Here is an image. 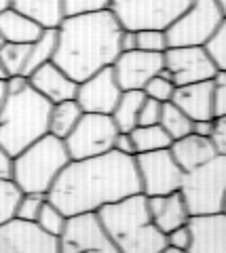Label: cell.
<instances>
[{
  "label": "cell",
  "instance_id": "1",
  "mask_svg": "<svg viewBox=\"0 0 226 253\" xmlns=\"http://www.w3.org/2000/svg\"><path fill=\"white\" fill-rule=\"evenodd\" d=\"M142 192L136 156L110 150L106 154L70 161L46 199L68 217L97 213L102 207Z\"/></svg>",
  "mask_w": 226,
  "mask_h": 253
},
{
  "label": "cell",
  "instance_id": "2",
  "mask_svg": "<svg viewBox=\"0 0 226 253\" xmlns=\"http://www.w3.org/2000/svg\"><path fill=\"white\" fill-rule=\"evenodd\" d=\"M121 34L123 26L110 9L64 17L57 28L53 63L76 83H83L116 61L121 55Z\"/></svg>",
  "mask_w": 226,
  "mask_h": 253
},
{
  "label": "cell",
  "instance_id": "3",
  "mask_svg": "<svg viewBox=\"0 0 226 253\" xmlns=\"http://www.w3.org/2000/svg\"><path fill=\"white\" fill-rule=\"evenodd\" d=\"M97 217L121 253H161L167 247V234L152 221L142 192L106 205Z\"/></svg>",
  "mask_w": 226,
  "mask_h": 253
},
{
  "label": "cell",
  "instance_id": "4",
  "mask_svg": "<svg viewBox=\"0 0 226 253\" xmlns=\"http://www.w3.org/2000/svg\"><path fill=\"white\" fill-rule=\"evenodd\" d=\"M51 101L28 84L17 93H6L0 108V146L11 156L49 133Z\"/></svg>",
  "mask_w": 226,
  "mask_h": 253
},
{
  "label": "cell",
  "instance_id": "5",
  "mask_svg": "<svg viewBox=\"0 0 226 253\" xmlns=\"http://www.w3.org/2000/svg\"><path fill=\"white\" fill-rule=\"evenodd\" d=\"M70 161L72 158L64 139L46 133L45 137L13 156V179L21 192L46 194Z\"/></svg>",
  "mask_w": 226,
  "mask_h": 253
},
{
  "label": "cell",
  "instance_id": "6",
  "mask_svg": "<svg viewBox=\"0 0 226 253\" xmlns=\"http://www.w3.org/2000/svg\"><path fill=\"white\" fill-rule=\"evenodd\" d=\"M180 194L184 196L190 217L222 213L226 194V156L216 154L205 165L186 171L182 177Z\"/></svg>",
  "mask_w": 226,
  "mask_h": 253
},
{
  "label": "cell",
  "instance_id": "7",
  "mask_svg": "<svg viewBox=\"0 0 226 253\" xmlns=\"http://www.w3.org/2000/svg\"><path fill=\"white\" fill-rule=\"evenodd\" d=\"M192 0H112L110 11L125 30H167Z\"/></svg>",
  "mask_w": 226,
  "mask_h": 253
},
{
  "label": "cell",
  "instance_id": "8",
  "mask_svg": "<svg viewBox=\"0 0 226 253\" xmlns=\"http://www.w3.org/2000/svg\"><path fill=\"white\" fill-rule=\"evenodd\" d=\"M216 0H192L190 6L165 30L169 46H203L222 23Z\"/></svg>",
  "mask_w": 226,
  "mask_h": 253
},
{
  "label": "cell",
  "instance_id": "9",
  "mask_svg": "<svg viewBox=\"0 0 226 253\" xmlns=\"http://www.w3.org/2000/svg\"><path fill=\"white\" fill-rule=\"evenodd\" d=\"M119 133L121 131L112 114L85 112L79 125L64 139V144L72 161H83V158H93L114 150V139Z\"/></svg>",
  "mask_w": 226,
  "mask_h": 253
},
{
  "label": "cell",
  "instance_id": "10",
  "mask_svg": "<svg viewBox=\"0 0 226 253\" xmlns=\"http://www.w3.org/2000/svg\"><path fill=\"white\" fill-rule=\"evenodd\" d=\"M136 165L144 196H163L180 192L184 171L176 163L169 148L136 154Z\"/></svg>",
  "mask_w": 226,
  "mask_h": 253
},
{
  "label": "cell",
  "instance_id": "11",
  "mask_svg": "<svg viewBox=\"0 0 226 253\" xmlns=\"http://www.w3.org/2000/svg\"><path fill=\"white\" fill-rule=\"evenodd\" d=\"M59 253H121L108 236L97 213L68 217L66 230L57 239Z\"/></svg>",
  "mask_w": 226,
  "mask_h": 253
},
{
  "label": "cell",
  "instance_id": "12",
  "mask_svg": "<svg viewBox=\"0 0 226 253\" xmlns=\"http://www.w3.org/2000/svg\"><path fill=\"white\" fill-rule=\"evenodd\" d=\"M165 55V72L176 86L212 81L218 68L203 46H169Z\"/></svg>",
  "mask_w": 226,
  "mask_h": 253
},
{
  "label": "cell",
  "instance_id": "13",
  "mask_svg": "<svg viewBox=\"0 0 226 253\" xmlns=\"http://www.w3.org/2000/svg\"><path fill=\"white\" fill-rule=\"evenodd\" d=\"M123 91H144L146 83L165 70V55L150 51H123L112 63Z\"/></svg>",
  "mask_w": 226,
  "mask_h": 253
},
{
  "label": "cell",
  "instance_id": "14",
  "mask_svg": "<svg viewBox=\"0 0 226 253\" xmlns=\"http://www.w3.org/2000/svg\"><path fill=\"white\" fill-rule=\"evenodd\" d=\"M121 95H123V89L114 76V70L112 66H108L104 70H99V72H95L93 76L85 78L83 83H79L74 99L79 101L83 112L112 114Z\"/></svg>",
  "mask_w": 226,
  "mask_h": 253
},
{
  "label": "cell",
  "instance_id": "15",
  "mask_svg": "<svg viewBox=\"0 0 226 253\" xmlns=\"http://www.w3.org/2000/svg\"><path fill=\"white\" fill-rule=\"evenodd\" d=\"M0 253H59L57 239L32 221L11 219L0 224Z\"/></svg>",
  "mask_w": 226,
  "mask_h": 253
},
{
  "label": "cell",
  "instance_id": "16",
  "mask_svg": "<svg viewBox=\"0 0 226 253\" xmlns=\"http://www.w3.org/2000/svg\"><path fill=\"white\" fill-rule=\"evenodd\" d=\"M190 247L186 253H226V215H194L188 219Z\"/></svg>",
  "mask_w": 226,
  "mask_h": 253
},
{
  "label": "cell",
  "instance_id": "17",
  "mask_svg": "<svg viewBox=\"0 0 226 253\" xmlns=\"http://www.w3.org/2000/svg\"><path fill=\"white\" fill-rule=\"evenodd\" d=\"M28 81L32 84V89L38 91L46 101H51V104L74 99L76 89H79V83H76L74 78H70L64 70L55 66L53 61L34 70V72L28 76Z\"/></svg>",
  "mask_w": 226,
  "mask_h": 253
},
{
  "label": "cell",
  "instance_id": "18",
  "mask_svg": "<svg viewBox=\"0 0 226 253\" xmlns=\"http://www.w3.org/2000/svg\"><path fill=\"white\" fill-rule=\"evenodd\" d=\"M171 101L190 121H209V118H214V78L203 83L176 86Z\"/></svg>",
  "mask_w": 226,
  "mask_h": 253
},
{
  "label": "cell",
  "instance_id": "19",
  "mask_svg": "<svg viewBox=\"0 0 226 253\" xmlns=\"http://www.w3.org/2000/svg\"><path fill=\"white\" fill-rule=\"evenodd\" d=\"M146 199H148L150 217L161 232L167 234L171 230H176V228L188 224L190 213L180 192H171L163 196H146Z\"/></svg>",
  "mask_w": 226,
  "mask_h": 253
},
{
  "label": "cell",
  "instance_id": "20",
  "mask_svg": "<svg viewBox=\"0 0 226 253\" xmlns=\"http://www.w3.org/2000/svg\"><path fill=\"white\" fill-rule=\"evenodd\" d=\"M169 150L184 173L205 165L207 161H212V158L218 154L212 139L197 135V133H188V135H184L180 139H174Z\"/></svg>",
  "mask_w": 226,
  "mask_h": 253
},
{
  "label": "cell",
  "instance_id": "21",
  "mask_svg": "<svg viewBox=\"0 0 226 253\" xmlns=\"http://www.w3.org/2000/svg\"><path fill=\"white\" fill-rule=\"evenodd\" d=\"M43 26H38L34 19L26 17L23 13L15 11L13 6L0 11V34H2L4 42L32 44L43 34Z\"/></svg>",
  "mask_w": 226,
  "mask_h": 253
},
{
  "label": "cell",
  "instance_id": "22",
  "mask_svg": "<svg viewBox=\"0 0 226 253\" xmlns=\"http://www.w3.org/2000/svg\"><path fill=\"white\" fill-rule=\"evenodd\" d=\"M11 6L26 17L34 19L45 30L59 28V23L66 17L64 0H11Z\"/></svg>",
  "mask_w": 226,
  "mask_h": 253
},
{
  "label": "cell",
  "instance_id": "23",
  "mask_svg": "<svg viewBox=\"0 0 226 253\" xmlns=\"http://www.w3.org/2000/svg\"><path fill=\"white\" fill-rule=\"evenodd\" d=\"M83 108L79 106L76 99H68V101H59V104L51 106V116H49V133L59 139H66L72 129L79 125L81 116H83Z\"/></svg>",
  "mask_w": 226,
  "mask_h": 253
},
{
  "label": "cell",
  "instance_id": "24",
  "mask_svg": "<svg viewBox=\"0 0 226 253\" xmlns=\"http://www.w3.org/2000/svg\"><path fill=\"white\" fill-rule=\"evenodd\" d=\"M146 99L144 91H123L119 104H116L112 118L119 131L129 133L137 126V118H139V110H142V104Z\"/></svg>",
  "mask_w": 226,
  "mask_h": 253
},
{
  "label": "cell",
  "instance_id": "25",
  "mask_svg": "<svg viewBox=\"0 0 226 253\" xmlns=\"http://www.w3.org/2000/svg\"><path fill=\"white\" fill-rule=\"evenodd\" d=\"M131 133V139L136 144V154L142 152H154V150H165L171 148L169 133L163 129L161 125H146V126H136Z\"/></svg>",
  "mask_w": 226,
  "mask_h": 253
},
{
  "label": "cell",
  "instance_id": "26",
  "mask_svg": "<svg viewBox=\"0 0 226 253\" xmlns=\"http://www.w3.org/2000/svg\"><path fill=\"white\" fill-rule=\"evenodd\" d=\"M57 49V28L51 30H43V34L30 44V57H28V66H26V76H30L45 63L53 61V55Z\"/></svg>",
  "mask_w": 226,
  "mask_h": 253
},
{
  "label": "cell",
  "instance_id": "27",
  "mask_svg": "<svg viewBox=\"0 0 226 253\" xmlns=\"http://www.w3.org/2000/svg\"><path fill=\"white\" fill-rule=\"evenodd\" d=\"M159 125L169 133L171 139H180L184 135H188V133H192V121L174 104V101H165V104H163Z\"/></svg>",
  "mask_w": 226,
  "mask_h": 253
},
{
  "label": "cell",
  "instance_id": "28",
  "mask_svg": "<svg viewBox=\"0 0 226 253\" xmlns=\"http://www.w3.org/2000/svg\"><path fill=\"white\" fill-rule=\"evenodd\" d=\"M30 57V44L4 42L0 49V63L6 70V76H26V66Z\"/></svg>",
  "mask_w": 226,
  "mask_h": 253
},
{
  "label": "cell",
  "instance_id": "29",
  "mask_svg": "<svg viewBox=\"0 0 226 253\" xmlns=\"http://www.w3.org/2000/svg\"><path fill=\"white\" fill-rule=\"evenodd\" d=\"M21 194V188L15 184L13 177L0 175V224L15 219V209H17Z\"/></svg>",
  "mask_w": 226,
  "mask_h": 253
},
{
  "label": "cell",
  "instance_id": "30",
  "mask_svg": "<svg viewBox=\"0 0 226 253\" xmlns=\"http://www.w3.org/2000/svg\"><path fill=\"white\" fill-rule=\"evenodd\" d=\"M66 224H68V215L61 209H57L53 203H49V199H46V203L43 205L41 213H38L36 226L41 228L43 232L49 234V236H55V239H59L61 232L66 230Z\"/></svg>",
  "mask_w": 226,
  "mask_h": 253
},
{
  "label": "cell",
  "instance_id": "31",
  "mask_svg": "<svg viewBox=\"0 0 226 253\" xmlns=\"http://www.w3.org/2000/svg\"><path fill=\"white\" fill-rule=\"evenodd\" d=\"M203 49L207 51L209 59L214 61V66L226 72V17L222 19V23L218 26V30L209 36V41L203 44Z\"/></svg>",
  "mask_w": 226,
  "mask_h": 253
},
{
  "label": "cell",
  "instance_id": "32",
  "mask_svg": "<svg viewBox=\"0 0 226 253\" xmlns=\"http://www.w3.org/2000/svg\"><path fill=\"white\" fill-rule=\"evenodd\" d=\"M136 34H137V49L139 51L165 53L169 49V41H167L165 30L144 28V30H136Z\"/></svg>",
  "mask_w": 226,
  "mask_h": 253
},
{
  "label": "cell",
  "instance_id": "33",
  "mask_svg": "<svg viewBox=\"0 0 226 253\" xmlns=\"http://www.w3.org/2000/svg\"><path fill=\"white\" fill-rule=\"evenodd\" d=\"M45 203H46V194L23 192L21 199H19V203H17V209H15V219L32 221V224H36L38 213H41V209H43Z\"/></svg>",
  "mask_w": 226,
  "mask_h": 253
},
{
  "label": "cell",
  "instance_id": "34",
  "mask_svg": "<svg viewBox=\"0 0 226 253\" xmlns=\"http://www.w3.org/2000/svg\"><path fill=\"white\" fill-rule=\"evenodd\" d=\"M144 93H146V97L157 99V101H161V104H165V101L174 99L176 84H174V81H171L165 72H161V74H157L154 78H150V81L146 83Z\"/></svg>",
  "mask_w": 226,
  "mask_h": 253
},
{
  "label": "cell",
  "instance_id": "35",
  "mask_svg": "<svg viewBox=\"0 0 226 253\" xmlns=\"http://www.w3.org/2000/svg\"><path fill=\"white\" fill-rule=\"evenodd\" d=\"M112 0H64V13L70 15H83V13H97L110 9Z\"/></svg>",
  "mask_w": 226,
  "mask_h": 253
},
{
  "label": "cell",
  "instance_id": "36",
  "mask_svg": "<svg viewBox=\"0 0 226 253\" xmlns=\"http://www.w3.org/2000/svg\"><path fill=\"white\" fill-rule=\"evenodd\" d=\"M161 112H163V104L157 99L146 97L142 110H139V118H137V126H146V125H159L161 123Z\"/></svg>",
  "mask_w": 226,
  "mask_h": 253
},
{
  "label": "cell",
  "instance_id": "37",
  "mask_svg": "<svg viewBox=\"0 0 226 253\" xmlns=\"http://www.w3.org/2000/svg\"><path fill=\"white\" fill-rule=\"evenodd\" d=\"M226 114V72L214 76V118Z\"/></svg>",
  "mask_w": 226,
  "mask_h": 253
},
{
  "label": "cell",
  "instance_id": "38",
  "mask_svg": "<svg viewBox=\"0 0 226 253\" xmlns=\"http://www.w3.org/2000/svg\"><path fill=\"white\" fill-rule=\"evenodd\" d=\"M167 247L178 249V251H188V247H190V228H188V224L167 232Z\"/></svg>",
  "mask_w": 226,
  "mask_h": 253
},
{
  "label": "cell",
  "instance_id": "39",
  "mask_svg": "<svg viewBox=\"0 0 226 253\" xmlns=\"http://www.w3.org/2000/svg\"><path fill=\"white\" fill-rule=\"evenodd\" d=\"M209 139H212L216 152L226 156V114L214 118V133Z\"/></svg>",
  "mask_w": 226,
  "mask_h": 253
},
{
  "label": "cell",
  "instance_id": "40",
  "mask_svg": "<svg viewBox=\"0 0 226 253\" xmlns=\"http://www.w3.org/2000/svg\"><path fill=\"white\" fill-rule=\"evenodd\" d=\"M114 150L116 152H123V154H127V156H136V144H134V139H131V133H119L114 139Z\"/></svg>",
  "mask_w": 226,
  "mask_h": 253
},
{
  "label": "cell",
  "instance_id": "41",
  "mask_svg": "<svg viewBox=\"0 0 226 253\" xmlns=\"http://www.w3.org/2000/svg\"><path fill=\"white\" fill-rule=\"evenodd\" d=\"M137 49V34L136 30H125L121 34V53L123 51H136Z\"/></svg>",
  "mask_w": 226,
  "mask_h": 253
},
{
  "label": "cell",
  "instance_id": "42",
  "mask_svg": "<svg viewBox=\"0 0 226 253\" xmlns=\"http://www.w3.org/2000/svg\"><path fill=\"white\" fill-rule=\"evenodd\" d=\"M0 175L13 177V156L0 146Z\"/></svg>",
  "mask_w": 226,
  "mask_h": 253
},
{
  "label": "cell",
  "instance_id": "43",
  "mask_svg": "<svg viewBox=\"0 0 226 253\" xmlns=\"http://www.w3.org/2000/svg\"><path fill=\"white\" fill-rule=\"evenodd\" d=\"M192 133L203 135V137H212V133H214V118H209V121H192Z\"/></svg>",
  "mask_w": 226,
  "mask_h": 253
},
{
  "label": "cell",
  "instance_id": "44",
  "mask_svg": "<svg viewBox=\"0 0 226 253\" xmlns=\"http://www.w3.org/2000/svg\"><path fill=\"white\" fill-rule=\"evenodd\" d=\"M4 97H6V89H4V83H0V108H2Z\"/></svg>",
  "mask_w": 226,
  "mask_h": 253
},
{
  "label": "cell",
  "instance_id": "45",
  "mask_svg": "<svg viewBox=\"0 0 226 253\" xmlns=\"http://www.w3.org/2000/svg\"><path fill=\"white\" fill-rule=\"evenodd\" d=\"M6 78H9V76H6V70L2 68V63H0V83H4Z\"/></svg>",
  "mask_w": 226,
  "mask_h": 253
},
{
  "label": "cell",
  "instance_id": "46",
  "mask_svg": "<svg viewBox=\"0 0 226 253\" xmlns=\"http://www.w3.org/2000/svg\"><path fill=\"white\" fill-rule=\"evenodd\" d=\"M218 6H220V11L224 13V17H226V0H216Z\"/></svg>",
  "mask_w": 226,
  "mask_h": 253
},
{
  "label": "cell",
  "instance_id": "47",
  "mask_svg": "<svg viewBox=\"0 0 226 253\" xmlns=\"http://www.w3.org/2000/svg\"><path fill=\"white\" fill-rule=\"evenodd\" d=\"M9 6H11V0H0V11L9 9Z\"/></svg>",
  "mask_w": 226,
  "mask_h": 253
},
{
  "label": "cell",
  "instance_id": "48",
  "mask_svg": "<svg viewBox=\"0 0 226 253\" xmlns=\"http://www.w3.org/2000/svg\"><path fill=\"white\" fill-rule=\"evenodd\" d=\"M161 253H186V251H178V249H171V247H165Z\"/></svg>",
  "mask_w": 226,
  "mask_h": 253
},
{
  "label": "cell",
  "instance_id": "49",
  "mask_svg": "<svg viewBox=\"0 0 226 253\" xmlns=\"http://www.w3.org/2000/svg\"><path fill=\"white\" fill-rule=\"evenodd\" d=\"M222 213L226 215V194H224V203H222Z\"/></svg>",
  "mask_w": 226,
  "mask_h": 253
},
{
  "label": "cell",
  "instance_id": "50",
  "mask_svg": "<svg viewBox=\"0 0 226 253\" xmlns=\"http://www.w3.org/2000/svg\"><path fill=\"white\" fill-rule=\"evenodd\" d=\"M2 44H4V38H2V34H0V49H2Z\"/></svg>",
  "mask_w": 226,
  "mask_h": 253
}]
</instances>
